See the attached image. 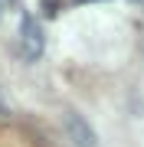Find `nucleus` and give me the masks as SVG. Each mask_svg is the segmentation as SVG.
I'll return each instance as SVG.
<instances>
[{"mask_svg":"<svg viewBox=\"0 0 144 147\" xmlns=\"http://www.w3.org/2000/svg\"><path fill=\"white\" fill-rule=\"evenodd\" d=\"M20 49H23V56H26L30 62H36V59L43 56V49H46L43 26H39V20L33 13H26V10L20 16Z\"/></svg>","mask_w":144,"mask_h":147,"instance_id":"1","label":"nucleus"},{"mask_svg":"<svg viewBox=\"0 0 144 147\" xmlns=\"http://www.w3.org/2000/svg\"><path fill=\"white\" fill-rule=\"evenodd\" d=\"M66 134H69V141L75 147H95V131H92V124L82 115H75V111H69L66 115Z\"/></svg>","mask_w":144,"mask_h":147,"instance_id":"2","label":"nucleus"},{"mask_svg":"<svg viewBox=\"0 0 144 147\" xmlns=\"http://www.w3.org/2000/svg\"><path fill=\"white\" fill-rule=\"evenodd\" d=\"M3 7H7V3H3V0H0V16H3Z\"/></svg>","mask_w":144,"mask_h":147,"instance_id":"3","label":"nucleus"},{"mask_svg":"<svg viewBox=\"0 0 144 147\" xmlns=\"http://www.w3.org/2000/svg\"><path fill=\"white\" fill-rule=\"evenodd\" d=\"M3 3H13V0H3Z\"/></svg>","mask_w":144,"mask_h":147,"instance_id":"4","label":"nucleus"}]
</instances>
